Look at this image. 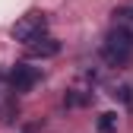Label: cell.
<instances>
[{"mask_svg":"<svg viewBox=\"0 0 133 133\" xmlns=\"http://www.w3.org/2000/svg\"><path fill=\"white\" fill-rule=\"evenodd\" d=\"M102 57H105L111 66H124V63L133 60V32H130L124 22H117V25L105 35V41H102Z\"/></svg>","mask_w":133,"mask_h":133,"instance_id":"1","label":"cell"},{"mask_svg":"<svg viewBox=\"0 0 133 133\" xmlns=\"http://www.w3.org/2000/svg\"><path fill=\"white\" fill-rule=\"evenodd\" d=\"M44 35H48V19L41 13H25L22 19H16V25H13V38L22 41V44H32V41H38Z\"/></svg>","mask_w":133,"mask_h":133,"instance_id":"2","label":"cell"},{"mask_svg":"<svg viewBox=\"0 0 133 133\" xmlns=\"http://www.w3.org/2000/svg\"><path fill=\"white\" fill-rule=\"evenodd\" d=\"M38 79H41V70L32 66V63H16L13 70H10V86H13V92H29V89H35Z\"/></svg>","mask_w":133,"mask_h":133,"instance_id":"3","label":"cell"},{"mask_svg":"<svg viewBox=\"0 0 133 133\" xmlns=\"http://www.w3.org/2000/svg\"><path fill=\"white\" fill-rule=\"evenodd\" d=\"M25 51H29V57H54L57 51H60V41H54V38H38V41H32V44H25Z\"/></svg>","mask_w":133,"mask_h":133,"instance_id":"4","label":"cell"},{"mask_svg":"<svg viewBox=\"0 0 133 133\" xmlns=\"http://www.w3.org/2000/svg\"><path fill=\"white\" fill-rule=\"evenodd\" d=\"M114 127H117V114H102L98 117V133H114Z\"/></svg>","mask_w":133,"mask_h":133,"instance_id":"5","label":"cell"},{"mask_svg":"<svg viewBox=\"0 0 133 133\" xmlns=\"http://www.w3.org/2000/svg\"><path fill=\"white\" fill-rule=\"evenodd\" d=\"M114 98H124V102H127V108H133V95H130V89H127V86L114 89Z\"/></svg>","mask_w":133,"mask_h":133,"instance_id":"6","label":"cell"}]
</instances>
